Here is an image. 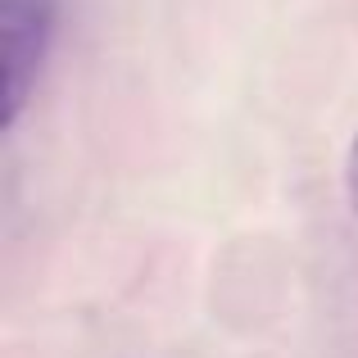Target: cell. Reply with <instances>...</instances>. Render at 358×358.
I'll return each mask as SVG.
<instances>
[{
    "label": "cell",
    "mask_w": 358,
    "mask_h": 358,
    "mask_svg": "<svg viewBox=\"0 0 358 358\" xmlns=\"http://www.w3.org/2000/svg\"><path fill=\"white\" fill-rule=\"evenodd\" d=\"M59 32V0H0V91L5 131L23 118Z\"/></svg>",
    "instance_id": "obj_1"
},
{
    "label": "cell",
    "mask_w": 358,
    "mask_h": 358,
    "mask_svg": "<svg viewBox=\"0 0 358 358\" xmlns=\"http://www.w3.org/2000/svg\"><path fill=\"white\" fill-rule=\"evenodd\" d=\"M345 186H350V204H354V213H358V136H354V145H350V164H345Z\"/></svg>",
    "instance_id": "obj_2"
}]
</instances>
